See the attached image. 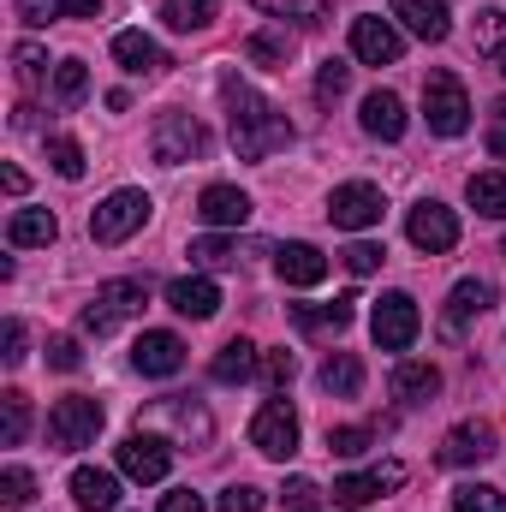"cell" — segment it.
I'll use <instances>...</instances> for the list:
<instances>
[{"label": "cell", "mask_w": 506, "mask_h": 512, "mask_svg": "<svg viewBox=\"0 0 506 512\" xmlns=\"http://www.w3.org/2000/svg\"><path fill=\"white\" fill-rule=\"evenodd\" d=\"M221 102H227V137H233V149L245 155V161H268L274 149H286L292 143V120L268 102V96H256L245 78H221Z\"/></svg>", "instance_id": "1"}, {"label": "cell", "mask_w": 506, "mask_h": 512, "mask_svg": "<svg viewBox=\"0 0 506 512\" xmlns=\"http://www.w3.org/2000/svg\"><path fill=\"white\" fill-rule=\"evenodd\" d=\"M102 423H108L102 399L66 393V399H54V411H48V441H54L60 453H78V447H90V441L102 435Z\"/></svg>", "instance_id": "2"}, {"label": "cell", "mask_w": 506, "mask_h": 512, "mask_svg": "<svg viewBox=\"0 0 506 512\" xmlns=\"http://www.w3.org/2000/svg\"><path fill=\"white\" fill-rule=\"evenodd\" d=\"M423 120H429L435 137L471 131V96H465V84H459L453 72H429V78H423Z\"/></svg>", "instance_id": "3"}, {"label": "cell", "mask_w": 506, "mask_h": 512, "mask_svg": "<svg viewBox=\"0 0 506 512\" xmlns=\"http://www.w3.org/2000/svg\"><path fill=\"white\" fill-rule=\"evenodd\" d=\"M143 304H149V286H143V280H108V286H102V292H96V298L84 304L78 328L102 340V334H114L120 322H131V316H137Z\"/></svg>", "instance_id": "4"}, {"label": "cell", "mask_w": 506, "mask_h": 512, "mask_svg": "<svg viewBox=\"0 0 506 512\" xmlns=\"http://www.w3.org/2000/svg\"><path fill=\"white\" fill-rule=\"evenodd\" d=\"M417 334H423V310H417L411 292H387L370 310V340H376L381 352H405Z\"/></svg>", "instance_id": "5"}, {"label": "cell", "mask_w": 506, "mask_h": 512, "mask_svg": "<svg viewBox=\"0 0 506 512\" xmlns=\"http://www.w3.org/2000/svg\"><path fill=\"white\" fill-rule=\"evenodd\" d=\"M149 209H155V203H149L143 191H131V185L126 191H114L108 203H96V215H90V239H96V245H126L131 233L149 221Z\"/></svg>", "instance_id": "6"}, {"label": "cell", "mask_w": 506, "mask_h": 512, "mask_svg": "<svg viewBox=\"0 0 506 512\" xmlns=\"http://www.w3.org/2000/svg\"><path fill=\"white\" fill-rule=\"evenodd\" d=\"M149 149H155V161H161V167H185V161H197V155L209 149V131L197 126L191 114H179V108H173V114H161V120H155Z\"/></svg>", "instance_id": "7"}, {"label": "cell", "mask_w": 506, "mask_h": 512, "mask_svg": "<svg viewBox=\"0 0 506 512\" xmlns=\"http://www.w3.org/2000/svg\"><path fill=\"white\" fill-rule=\"evenodd\" d=\"M381 209H387V197H381V185H370V179H352V185H340L328 197V221L340 233H370V227H381Z\"/></svg>", "instance_id": "8"}, {"label": "cell", "mask_w": 506, "mask_h": 512, "mask_svg": "<svg viewBox=\"0 0 506 512\" xmlns=\"http://www.w3.org/2000/svg\"><path fill=\"white\" fill-rule=\"evenodd\" d=\"M251 447L262 459H292L298 453V411L286 399H268L251 417Z\"/></svg>", "instance_id": "9"}, {"label": "cell", "mask_w": 506, "mask_h": 512, "mask_svg": "<svg viewBox=\"0 0 506 512\" xmlns=\"http://www.w3.org/2000/svg\"><path fill=\"white\" fill-rule=\"evenodd\" d=\"M405 239L417 245V251H429V256H441V251H453L459 245V215L447 209V203H417L411 215H405Z\"/></svg>", "instance_id": "10"}, {"label": "cell", "mask_w": 506, "mask_h": 512, "mask_svg": "<svg viewBox=\"0 0 506 512\" xmlns=\"http://www.w3.org/2000/svg\"><path fill=\"white\" fill-rule=\"evenodd\" d=\"M120 471H126L131 483H161L173 471V447L161 435H149V429H131L126 441H120Z\"/></svg>", "instance_id": "11"}, {"label": "cell", "mask_w": 506, "mask_h": 512, "mask_svg": "<svg viewBox=\"0 0 506 512\" xmlns=\"http://www.w3.org/2000/svg\"><path fill=\"white\" fill-rule=\"evenodd\" d=\"M352 54L364 66H393L405 54V36L393 18H352Z\"/></svg>", "instance_id": "12"}, {"label": "cell", "mask_w": 506, "mask_h": 512, "mask_svg": "<svg viewBox=\"0 0 506 512\" xmlns=\"http://www.w3.org/2000/svg\"><path fill=\"white\" fill-rule=\"evenodd\" d=\"M131 364H137V376H179L185 370V340L167 334V328H149L131 346Z\"/></svg>", "instance_id": "13"}, {"label": "cell", "mask_w": 506, "mask_h": 512, "mask_svg": "<svg viewBox=\"0 0 506 512\" xmlns=\"http://www.w3.org/2000/svg\"><path fill=\"white\" fill-rule=\"evenodd\" d=\"M483 459H495V429L489 423H453L447 429V441H441V465H483Z\"/></svg>", "instance_id": "14"}, {"label": "cell", "mask_w": 506, "mask_h": 512, "mask_svg": "<svg viewBox=\"0 0 506 512\" xmlns=\"http://www.w3.org/2000/svg\"><path fill=\"white\" fill-rule=\"evenodd\" d=\"M393 24L423 36V42H447V30H453L447 0H393Z\"/></svg>", "instance_id": "15"}, {"label": "cell", "mask_w": 506, "mask_h": 512, "mask_svg": "<svg viewBox=\"0 0 506 512\" xmlns=\"http://www.w3.org/2000/svg\"><path fill=\"white\" fill-rule=\"evenodd\" d=\"M167 304H173L179 316H191V322H209V316L221 310V286H215L209 274H185V280L167 286Z\"/></svg>", "instance_id": "16"}, {"label": "cell", "mask_w": 506, "mask_h": 512, "mask_svg": "<svg viewBox=\"0 0 506 512\" xmlns=\"http://www.w3.org/2000/svg\"><path fill=\"white\" fill-rule=\"evenodd\" d=\"M489 304H495V286H489V280H459V286L447 292V316H441V328H447V334H465Z\"/></svg>", "instance_id": "17"}, {"label": "cell", "mask_w": 506, "mask_h": 512, "mask_svg": "<svg viewBox=\"0 0 506 512\" xmlns=\"http://www.w3.org/2000/svg\"><path fill=\"white\" fill-rule=\"evenodd\" d=\"M274 268H280L286 286H322L328 280V256L316 251V245H304V239L298 245H280L274 251Z\"/></svg>", "instance_id": "18"}, {"label": "cell", "mask_w": 506, "mask_h": 512, "mask_svg": "<svg viewBox=\"0 0 506 512\" xmlns=\"http://www.w3.org/2000/svg\"><path fill=\"white\" fill-rule=\"evenodd\" d=\"M72 501L84 512H114L120 507V477L114 471H96V465H78L72 471Z\"/></svg>", "instance_id": "19"}, {"label": "cell", "mask_w": 506, "mask_h": 512, "mask_svg": "<svg viewBox=\"0 0 506 512\" xmlns=\"http://www.w3.org/2000/svg\"><path fill=\"white\" fill-rule=\"evenodd\" d=\"M197 215H203L209 227H245V221H251V197H245L239 185H209V191L197 197Z\"/></svg>", "instance_id": "20"}, {"label": "cell", "mask_w": 506, "mask_h": 512, "mask_svg": "<svg viewBox=\"0 0 506 512\" xmlns=\"http://www.w3.org/2000/svg\"><path fill=\"white\" fill-rule=\"evenodd\" d=\"M358 120H364V131H370V137H381V143H399V137H405V102H399L393 90H370Z\"/></svg>", "instance_id": "21"}, {"label": "cell", "mask_w": 506, "mask_h": 512, "mask_svg": "<svg viewBox=\"0 0 506 512\" xmlns=\"http://www.w3.org/2000/svg\"><path fill=\"white\" fill-rule=\"evenodd\" d=\"M60 239V221L48 215V209H18L12 221H6V245L12 251H30V245H54Z\"/></svg>", "instance_id": "22"}, {"label": "cell", "mask_w": 506, "mask_h": 512, "mask_svg": "<svg viewBox=\"0 0 506 512\" xmlns=\"http://www.w3.org/2000/svg\"><path fill=\"white\" fill-rule=\"evenodd\" d=\"M102 0H18V18L30 30H48L54 18H96Z\"/></svg>", "instance_id": "23"}, {"label": "cell", "mask_w": 506, "mask_h": 512, "mask_svg": "<svg viewBox=\"0 0 506 512\" xmlns=\"http://www.w3.org/2000/svg\"><path fill=\"white\" fill-rule=\"evenodd\" d=\"M256 364H262V358H256V346H251V340H227V346L215 352L209 376H215L221 387H239V382H251V376H256Z\"/></svg>", "instance_id": "24"}, {"label": "cell", "mask_w": 506, "mask_h": 512, "mask_svg": "<svg viewBox=\"0 0 506 512\" xmlns=\"http://www.w3.org/2000/svg\"><path fill=\"white\" fill-rule=\"evenodd\" d=\"M114 60H120L126 72H155V66H167L161 42L143 36V30H120V36H114Z\"/></svg>", "instance_id": "25"}, {"label": "cell", "mask_w": 506, "mask_h": 512, "mask_svg": "<svg viewBox=\"0 0 506 512\" xmlns=\"http://www.w3.org/2000/svg\"><path fill=\"white\" fill-rule=\"evenodd\" d=\"M393 393H399L405 405H423V399H435V393H441V370H435V364L405 358V364L393 370Z\"/></svg>", "instance_id": "26"}, {"label": "cell", "mask_w": 506, "mask_h": 512, "mask_svg": "<svg viewBox=\"0 0 506 512\" xmlns=\"http://www.w3.org/2000/svg\"><path fill=\"white\" fill-rule=\"evenodd\" d=\"M215 12H221V0H167V6H161L167 30H179V36L209 30V24H215Z\"/></svg>", "instance_id": "27"}, {"label": "cell", "mask_w": 506, "mask_h": 512, "mask_svg": "<svg viewBox=\"0 0 506 512\" xmlns=\"http://www.w3.org/2000/svg\"><path fill=\"white\" fill-rule=\"evenodd\" d=\"M465 197H471V209H477V215L506 221V173H471Z\"/></svg>", "instance_id": "28"}, {"label": "cell", "mask_w": 506, "mask_h": 512, "mask_svg": "<svg viewBox=\"0 0 506 512\" xmlns=\"http://www.w3.org/2000/svg\"><path fill=\"white\" fill-rule=\"evenodd\" d=\"M322 387H328L334 399H352V393L364 387V364H358L352 352H334V358L322 364Z\"/></svg>", "instance_id": "29"}, {"label": "cell", "mask_w": 506, "mask_h": 512, "mask_svg": "<svg viewBox=\"0 0 506 512\" xmlns=\"http://www.w3.org/2000/svg\"><path fill=\"white\" fill-rule=\"evenodd\" d=\"M477 54H483L489 66H501V72H506V12H501V6H489V12L477 18Z\"/></svg>", "instance_id": "30"}, {"label": "cell", "mask_w": 506, "mask_h": 512, "mask_svg": "<svg viewBox=\"0 0 506 512\" xmlns=\"http://www.w3.org/2000/svg\"><path fill=\"white\" fill-rule=\"evenodd\" d=\"M84 96H90V66L84 60H60L54 66V102L60 108H78Z\"/></svg>", "instance_id": "31"}, {"label": "cell", "mask_w": 506, "mask_h": 512, "mask_svg": "<svg viewBox=\"0 0 506 512\" xmlns=\"http://www.w3.org/2000/svg\"><path fill=\"white\" fill-rule=\"evenodd\" d=\"M24 429H30V399H24L18 387H6V393H0V447H18Z\"/></svg>", "instance_id": "32"}, {"label": "cell", "mask_w": 506, "mask_h": 512, "mask_svg": "<svg viewBox=\"0 0 506 512\" xmlns=\"http://www.w3.org/2000/svg\"><path fill=\"white\" fill-rule=\"evenodd\" d=\"M292 316H298V328H334V334H340V328L358 316V298L346 292V298H334V304H322V310H304V304H298Z\"/></svg>", "instance_id": "33"}, {"label": "cell", "mask_w": 506, "mask_h": 512, "mask_svg": "<svg viewBox=\"0 0 506 512\" xmlns=\"http://www.w3.org/2000/svg\"><path fill=\"white\" fill-rule=\"evenodd\" d=\"M48 167L60 173V179H84V143L78 137H48Z\"/></svg>", "instance_id": "34"}, {"label": "cell", "mask_w": 506, "mask_h": 512, "mask_svg": "<svg viewBox=\"0 0 506 512\" xmlns=\"http://www.w3.org/2000/svg\"><path fill=\"white\" fill-rule=\"evenodd\" d=\"M376 495H381L376 471H370V477H340V483H334V507L340 512H364Z\"/></svg>", "instance_id": "35"}, {"label": "cell", "mask_w": 506, "mask_h": 512, "mask_svg": "<svg viewBox=\"0 0 506 512\" xmlns=\"http://www.w3.org/2000/svg\"><path fill=\"white\" fill-rule=\"evenodd\" d=\"M256 12H268V18H292V24H316L322 12H328V0H251Z\"/></svg>", "instance_id": "36"}, {"label": "cell", "mask_w": 506, "mask_h": 512, "mask_svg": "<svg viewBox=\"0 0 506 512\" xmlns=\"http://www.w3.org/2000/svg\"><path fill=\"white\" fill-rule=\"evenodd\" d=\"M453 512H506V495L495 483H465L453 489Z\"/></svg>", "instance_id": "37"}, {"label": "cell", "mask_w": 506, "mask_h": 512, "mask_svg": "<svg viewBox=\"0 0 506 512\" xmlns=\"http://www.w3.org/2000/svg\"><path fill=\"white\" fill-rule=\"evenodd\" d=\"M191 262H203V268H233V262H239V239H221V233L191 239Z\"/></svg>", "instance_id": "38"}, {"label": "cell", "mask_w": 506, "mask_h": 512, "mask_svg": "<svg viewBox=\"0 0 506 512\" xmlns=\"http://www.w3.org/2000/svg\"><path fill=\"white\" fill-rule=\"evenodd\" d=\"M245 54H251V60H262V66H286L292 36H280V30H256L251 42H245Z\"/></svg>", "instance_id": "39"}, {"label": "cell", "mask_w": 506, "mask_h": 512, "mask_svg": "<svg viewBox=\"0 0 506 512\" xmlns=\"http://www.w3.org/2000/svg\"><path fill=\"white\" fill-rule=\"evenodd\" d=\"M30 495H36V477L24 465H6L0 471V507H30Z\"/></svg>", "instance_id": "40"}, {"label": "cell", "mask_w": 506, "mask_h": 512, "mask_svg": "<svg viewBox=\"0 0 506 512\" xmlns=\"http://www.w3.org/2000/svg\"><path fill=\"white\" fill-rule=\"evenodd\" d=\"M346 84H352V66H346V60H322V72H316V102H340Z\"/></svg>", "instance_id": "41"}, {"label": "cell", "mask_w": 506, "mask_h": 512, "mask_svg": "<svg viewBox=\"0 0 506 512\" xmlns=\"http://www.w3.org/2000/svg\"><path fill=\"white\" fill-rule=\"evenodd\" d=\"M280 501H286V512H322V489H316L310 477H286Z\"/></svg>", "instance_id": "42"}, {"label": "cell", "mask_w": 506, "mask_h": 512, "mask_svg": "<svg viewBox=\"0 0 506 512\" xmlns=\"http://www.w3.org/2000/svg\"><path fill=\"white\" fill-rule=\"evenodd\" d=\"M12 66H18L24 84H42V78H48V54H42L36 42H18V48H12Z\"/></svg>", "instance_id": "43"}, {"label": "cell", "mask_w": 506, "mask_h": 512, "mask_svg": "<svg viewBox=\"0 0 506 512\" xmlns=\"http://www.w3.org/2000/svg\"><path fill=\"white\" fill-rule=\"evenodd\" d=\"M215 512H262V489H251V483H233V489H221Z\"/></svg>", "instance_id": "44"}, {"label": "cell", "mask_w": 506, "mask_h": 512, "mask_svg": "<svg viewBox=\"0 0 506 512\" xmlns=\"http://www.w3.org/2000/svg\"><path fill=\"white\" fill-rule=\"evenodd\" d=\"M328 453H340V459L370 453V429H328Z\"/></svg>", "instance_id": "45"}, {"label": "cell", "mask_w": 506, "mask_h": 512, "mask_svg": "<svg viewBox=\"0 0 506 512\" xmlns=\"http://www.w3.org/2000/svg\"><path fill=\"white\" fill-rule=\"evenodd\" d=\"M292 376H298V358L292 352H262V382L268 387H286Z\"/></svg>", "instance_id": "46"}, {"label": "cell", "mask_w": 506, "mask_h": 512, "mask_svg": "<svg viewBox=\"0 0 506 512\" xmlns=\"http://www.w3.org/2000/svg\"><path fill=\"white\" fill-rule=\"evenodd\" d=\"M0 364H6V370H18V364H24V322H18V316L0 328Z\"/></svg>", "instance_id": "47"}, {"label": "cell", "mask_w": 506, "mask_h": 512, "mask_svg": "<svg viewBox=\"0 0 506 512\" xmlns=\"http://www.w3.org/2000/svg\"><path fill=\"white\" fill-rule=\"evenodd\" d=\"M381 245H370V239H358V245H352V251H346V268H352V274H358V280H364V274H376L381 268Z\"/></svg>", "instance_id": "48"}, {"label": "cell", "mask_w": 506, "mask_h": 512, "mask_svg": "<svg viewBox=\"0 0 506 512\" xmlns=\"http://www.w3.org/2000/svg\"><path fill=\"white\" fill-rule=\"evenodd\" d=\"M48 364H54V370H78V364H84V352H78V340H72V334H60V340H48Z\"/></svg>", "instance_id": "49"}, {"label": "cell", "mask_w": 506, "mask_h": 512, "mask_svg": "<svg viewBox=\"0 0 506 512\" xmlns=\"http://www.w3.org/2000/svg\"><path fill=\"white\" fill-rule=\"evenodd\" d=\"M489 155L506 161V102H495V114H489Z\"/></svg>", "instance_id": "50"}, {"label": "cell", "mask_w": 506, "mask_h": 512, "mask_svg": "<svg viewBox=\"0 0 506 512\" xmlns=\"http://www.w3.org/2000/svg\"><path fill=\"white\" fill-rule=\"evenodd\" d=\"M161 512H209V507H203V495H191V489H173V495H161Z\"/></svg>", "instance_id": "51"}, {"label": "cell", "mask_w": 506, "mask_h": 512, "mask_svg": "<svg viewBox=\"0 0 506 512\" xmlns=\"http://www.w3.org/2000/svg\"><path fill=\"white\" fill-rule=\"evenodd\" d=\"M0 179H6V191H12V197H24V185H30V179H24V173H18V167H6V173H0Z\"/></svg>", "instance_id": "52"}, {"label": "cell", "mask_w": 506, "mask_h": 512, "mask_svg": "<svg viewBox=\"0 0 506 512\" xmlns=\"http://www.w3.org/2000/svg\"><path fill=\"white\" fill-rule=\"evenodd\" d=\"M501 251H506V245H501Z\"/></svg>", "instance_id": "53"}]
</instances>
